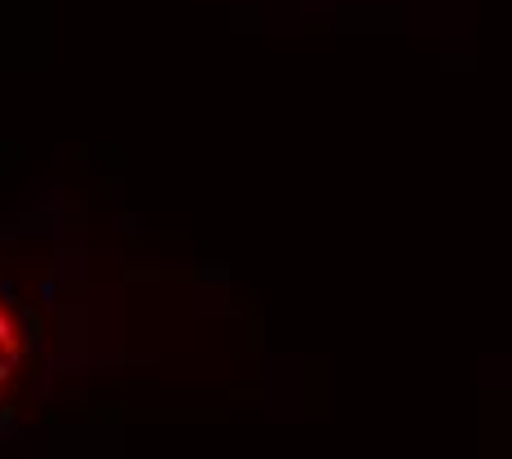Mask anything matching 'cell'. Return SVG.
<instances>
[{"label":"cell","instance_id":"obj_1","mask_svg":"<svg viewBox=\"0 0 512 459\" xmlns=\"http://www.w3.org/2000/svg\"><path fill=\"white\" fill-rule=\"evenodd\" d=\"M27 358V327L18 318V309L0 296V398L9 393V384L18 380V367Z\"/></svg>","mask_w":512,"mask_h":459}]
</instances>
